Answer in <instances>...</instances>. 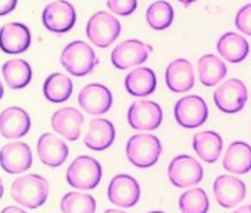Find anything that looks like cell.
<instances>
[{"instance_id": "obj_20", "label": "cell", "mask_w": 251, "mask_h": 213, "mask_svg": "<svg viewBox=\"0 0 251 213\" xmlns=\"http://www.w3.org/2000/svg\"><path fill=\"white\" fill-rule=\"evenodd\" d=\"M51 128L68 141H77L80 137L84 117L78 109L66 107L60 108L51 117Z\"/></svg>"}, {"instance_id": "obj_37", "label": "cell", "mask_w": 251, "mask_h": 213, "mask_svg": "<svg viewBox=\"0 0 251 213\" xmlns=\"http://www.w3.org/2000/svg\"><path fill=\"white\" fill-rule=\"evenodd\" d=\"M3 194H4V185H3V181L0 178V199L3 198Z\"/></svg>"}, {"instance_id": "obj_15", "label": "cell", "mask_w": 251, "mask_h": 213, "mask_svg": "<svg viewBox=\"0 0 251 213\" xmlns=\"http://www.w3.org/2000/svg\"><path fill=\"white\" fill-rule=\"evenodd\" d=\"M214 194L217 203L224 208L236 207L246 196L245 183L237 177L219 176L214 182Z\"/></svg>"}, {"instance_id": "obj_5", "label": "cell", "mask_w": 251, "mask_h": 213, "mask_svg": "<svg viewBox=\"0 0 251 213\" xmlns=\"http://www.w3.org/2000/svg\"><path fill=\"white\" fill-rule=\"evenodd\" d=\"M87 37L93 46L108 48L121 34L120 20L108 12H97L87 23Z\"/></svg>"}, {"instance_id": "obj_7", "label": "cell", "mask_w": 251, "mask_h": 213, "mask_svg": "<svg viewBox=\"0 0 251 213\" xmlns=\"http://www.w3.org/2000/svg\"><path fill=\"white\" fill-rule=\"evenodd\" d=\"M170 182L177 188L194 187L203 178V168L194 157L180 154L175 157L169 166Z\"/></svg>"}, {"instance_id": "obj_3", "label": "cell", "mask_w": 251, "mask_h": 213, "mask_svg": "<svg viewBox=\"0 0 251 213\" xmlns=\"http://www.w3.org/2000/svg\"><path fill=\"white\" fill-rule=\"evenodd\" d=\"M162 153L161 141L153 134L140 133L131 137L126 145V156L129 162L138 168L154 166Z\"/></svg>"}, {"instance_id": "obj_1", "label": "cell", "mask_w": 251, "mask_h": 213, "mask_svg": "<svg viewBox=\"0 0 251 213\" xmlns=\"http://www.w3.org/2000/svg\"><path fill=\"white\" fill-rule=\"evenodd\" d=\"M10 193L18 205L35 210L48 199L49 183L39 174H25L12 183Z\"/></svg>"}, {"instance_id": "obj_28", "label": "cell", "mask_w": 251, "mask_h": 213, "mask_svg": "<svg viewBox=\"0 0 251 213\" xmlns=\"http://www.w3.org/2000/svg\"><path fill=\"white\" fill-rule=\"evenodd\" d=\"M73 93V82L62 73L50 74L43 85V94L51 103H63L71 98Z\"/></svg>"}, {"instance_id": "obj_23", "label": "cell", "mask_w": 251, "mask_h": 213, "mask_svg": "<svg viewBox=\"0 0 251 213\" xmlns=\"http://www.w3.org/2000/svg\"><path fill=\"white\" fill-rule=\"evenodd\" d=\"M224 168L234 174H245L251 170V145L246 142L231 143L223 162Z\"/></svg>"}, {"instance_id": "obj_8", "label": "cell", "mask_w": 251, "mask_h": 213, "mask_svg": "<svg viewBox=\"0 0 251 213\" xmlns=\"http://www.w3.org/2000/svg\"><path fill=\"white\" fill-rule=\"evenodd\" d=\"M152 47L137 39H127L120 43L113 49L111 54V62L113 67L120 71H126L132 67L143 64L149 59Z\"/></svg>"}, {"instance_id": "obj_35", "label": "cell", "mask_w": 251, "mask_h": 213, "mask_svg": "<svg viewBox=\"0 0 251 213\" xmlns=\"http://www.w3.org/2000/svg\"><path fill=\"white\" fill-rule=\"evenodd\" d=\"M0 213H26V212L24 210H22V208L15 207V206H8V207L4 208Z\"/></svg>"}, {"instance_id": "obj_38", "label": "cell", "mask_w": 251, "mask_h": 213, "mask_svg": "<svg viewBox=\"0 0 251 213\" xmlns=\"http://www.w3.org/2000/svg\"><path fill=\"white\" fill-rule=\"evenodd\" d=\"M180 3L185 4V5H190V4L195 3V1H197V0H178Z\"/></svg>"}, {"instance_id": "obj_10", "label": "cell", "mask_w": 251, "mask_h": 213, "mask_svg": "<svg viewBox=\"0 0 251 213\" xmlns=\"http://www.w3.org/2000/svg\"><path fill=\"white\" fill-rule=\"evenodd\" d=\"M128 123L136 131H154L163 119V112L160 104L152 100H136L128 109Z\"/></svg>"}, {"instance_id": "obj_6", "label": "cell", "mask_w": 251, "mask_h": 213, "mask_svg": "<svg viewBox=\"0 0 251 213\" xmlns=\"http://www.w3.org/2000/svg\"><path fill=\"white\" fill-rule=\"evenodd\" d=\"M249 93L245 83L237 78H231L220 84L214 93V102L224 113L234 114L243 111L248 102Z\"/></svg>"}, {"instance_id": "obj_18", "label": "cell", "mask_w": 251, "mask_h": 213, "mask_svg": "<svg viewBox=\"0 0 251 213\" xmlns=\"http://www.w3.org/2000/svg\"><path fill=\"white\" fill-rule=\"evenodd\" d=\"M38 157L43 165L51 168L62 166L68 158V145L59 137L51 133H44L39 137L37 144Z\"/></svg>"}, {"instance_id": "obj_12", "label": "cell", "mask_w": 251, "mask_h": 213, "mask_svg": "<svg viewBox=\"0 0 251 213\" xmlns=\"http://www.w3.org/2000/svg\"><path fill=\"white\" fill-rule=\"evenodd\" d=\"M33 165L31 149L24 142H12L0 149V166L9 174H20Z\"/></svg>"}, {"instance_id": "obj_33", "label": "cell", "mask_w": 251, "mask_h": 213, "mask_svg": "<svg viewBox=\"0 0 251 213\" xmlns=\"http://www.w3.org/2000/svg\"><path fill=\"white\" fill-rule=\"evenodd\" d=\"M235 25L241 33L251 37V3L246 4L237 12Z\"/></svg>"}, {"instance_id": "obj_40", "label": "cell", "mask_w": 251, "mask_h": 213, "mask_svg": "<svg viewBox=\"0 0 251 213\" xmlns=\"http://www.w3.org/2000/svg\"><path fill=\"white\" fill-rule=\"evenodd\" d=\"M4 95V87H3V83H1V80H0V99L3 98Z\"/></svg>"}, {"instance_id": "obj_27", "label": "cell", "mask_w": 251, "mask_h": 213, "mask_svg": "<svg viewBox=\"0 0 251 213\" xmlns=\"http://www.w3.org/2000/svg\"><path fill=\"white\" fill-rule=\"evenodd\" d=\"M200 82L205 87L219 84L227 74V67L223 59L214 54H205L199 59L197 64Z\"/></svg>"}, {"instance_id": "obj_30", "label": "cell", "mask_w": 251, "mask_h": 213, "mask_svg": "<svg viewBox=\"0 0 251 213\" xmlns=\"http://www.w3.org/2000/svg\"><path fill=\"white\" fill-rule=\"evenodd\" d=\"M96 199L88 193L69 192L60 199L63 213H96Z\"/></svg>"}, {"instance_id": "obj_29", "label": "cell", "mask_w": 251, "mask_h": 213, "mask_svg": "<svg viewBox=\"0 0 251 213\" xmlns=\"http://www.w3.org/2000/svg\"><path fill=\"white\" fill-rule=\"evenodd\" d=\"M175 18L174 8L165 0H158L149 6L146 12V20L154 30H165L172 24Z\"/></svg>"}, {"instance_id": "obj_39", "label": "cell", "mask_w": 251, "mask_h": 213, "mask_svg": "<svg viewBox=\"0 0 251 213\" xmlns=\"http://www.w3.org/2000/svg\"><path fill=\"white\" fill-rule=\"evenodd\" d=\"M104 213H126L121 210H107Z\"/></svg>"}, {"instance_id": "obj_25", "label": "cell", "mask_w": 251, "mask_h": 213, "mask_svg": "<svg viewBox=\"0 0 251 213\" xmlns=\"http://www.w3.org/2000/svg\"><path fill=\"white\" fill-rule=\"evenodd\" d=\"M217 51L227 62L241 63L248 57L250 47L245 38L234 31H228L220 37L217 42Z\"/></svg>"}, {"instance_id": "obj_22", "label": "cell", "mask_w": 251, "mask_h": 213, "mask_svg": "<svg viewBox=\"0 0 251 213\" xmlns=\"http://www.w3.org/2000/svg\"><path fill=\"white\" fill-rule=\"evenodd\" d=\"M125 87L133 97H149L156 91L157 78L154 71L147 67H140L127 74Z\"/></svg>"}, {"instance_id": "obj_16", "label": "cell", "mask_w": 251, "mask_h": 213, "mask_svg": "<svg viewBox=\"0 0 251 213\" xmlns=\"http://www.w3.org/2000/svg\"><path fill=\"white\" fill-rule=\"evenodd\" d=\"M30 43V30L25 24L8 23L0 28V49L6 54L24 53Z\"/></svg>"}, {"instance_id": "obj_4", "label": "cell", "mask_w": 251, "mask_h": 213, "mask_svg": "<svg viewBox=\"0 0 251 213\" xmlns=\"http://www.w3.org/2000/svg\"><path fill=\"white\" fill-rule=\"evenodd\" d=\"M67 182L77 189H94L102 178V167L97 159L89 156H79L67 169Z\"/></svg>"}, {"instance_id": "obj_34", "label": "cell", "mask_w": 251, "mask_h": 213, "mask_svg": "<svg viewBox=\"0 0 251 213\" xmlns=\"http://www.w3.org/2000/svg\"><path fill=\"white\" fill-rule=\"evenodd\" d=\"M18 0H0V17L8 15L15 9Z\"/></svg>"}, {"instance_id": "obj_14", "label": "cell", "mask_w": 251, "mask_h": 213, "mask_svg": "<svg viewBox=\"0 0 251 213\" xmlns=\"http://www.w3.org/2000/svg\"><path fill=\"white\" fill-rule=\"evenodd\" d=\"M140 185L129 174H118L113 177L108 186L109 201L117 207H133L140 199Z\"/></svg>"}, {"instance_id": "obj_24", "label": "cell", "mask_w": 251, "mask_h": 213, "mask_svg": "<svg viewBox=\"0 0 251 213\" xmlns=\"http://www.w3.org/2000/svg\"><path fill=\"white\" fill-rule=\"evenodd\" d=\"M192 147L203 162L215 163L221 156L224 142L219 133L214 131H205L195 134Z\"/></svg>"}, {"instance_id": "obj_41", "label": "cell", "mask_w": 251, "mask_h": 213, "mask_svg": "<svg viewBox=\"0 0 251 213\" xmlns=\"http://www.w3.org/2000/svg\"><path fill=\"white\" fill-rule=\"evenodd\" d=\"M150 213H165V212H161V211H153V212H150Z\"/></svg>"}, {"instance_id": "obj_9", "label": "cell", "mask_w": 251, "mask_h": 213, "mask_svg": "<svg viewBox=\"0 0 251 213\" xmlns=\"http://www.w3.org/2000/svg\"><path fill=\"white\" fill-rule=\"evenodd\" d=\"M77 14L75 6L67 0H55L44 8L42 22L46 29L51 33H67L75 24Z\"/></svg>"}, {"instance_id": "obj_26", "label": "cell", "mask_w": 251, "mask_h": 213, "mask_svg": "<svg viewBox=\"0 0 251 213\" xmlns=\"http://www.w3.org/2000/svg\"><path fill=\"white\" fill-rule=\"evenodd\" d=\"M1 73H3V78L6 85L14 91L28 87L33 78V71H31L30 64L26 60L19 59V58L10 59L4 63L1 67Z\"/></svg>"}, {"instance_id": "obj_21", "label": "cell", "mask_w": 251, "mask_h": 213, "mask_svg": "<svg viewBox=\"0 0 251 213\" xmlns=\"http://www.w3.org/2000/svg\"><path fill=\"white\" fill-rule=\"evenodd\" d=\"M116 138V129L111 120L94 118L89 122L88 131L84 136V144L93 151H104L111 147Z\"/></svg>"}, {"instance_id": "obj_36", "label": "cell", "mask_w": 251, "mask_h": 213, "mask_svg": "<svg viewBox=\"0 0 251 213\" xmlns=\"http://www.w3.org/2000/svg\"><path fill=\"white\" fill-rule=\"evenodd\" d=\"M234 213H251V205H245L243 207H239Z\"/></svg>"}, {"instance_id": "obj_11", "label": "cell", "mask_w": 251, "mask_h": 213, "mask_svg": "<svg viewBox=\"0 0 251 213\" xmlns=\"http://www.w3.org/2000/svg\"><path fill=\"white\" fill-rule=\"evenodd\" d=\"M207 117V104L199 95H187L181 98L175 105L176 122L186 129L200 127L206 122Z\"/></svg>"}, {"instance_id": "obj_2", "label": "cell", "mask_w": 251, "mask_h": 213, "mask_svg": "<svg viewBox=\"0 0 251 213\" xmlns=\"http://www.w3.org/2000/svg\"><path fill=\"white\" fill-rule=\"evenodd\" d=\"M60 63L73 77H86L98 64L93 48L82 40L69 43L60 54Z\"/></svg>"}, {"instance_id": "obj_32", "label": "cell", "mask_w": 251, "mask_h": 213, "mask_svg": "<svg viewBox=\"0 0 251 213\" xmlns=\"http://www.w3.org/2000/svg\"><path fill=\"white\" fill-rule=\"evenodd\" d=\"M107 6L114 14L128 17L137 9V0H107Z\"/></svg>"}, {"instance_id": "obj_19", "label": "cell", "mask_w": 251, "mask_h": 213, "mask_svg": "<svg viewBox=\"0 0 251 213\" xmlns=\"http://www.w3.org/2000/svg\"><path fill=\"white\" fill-rule=\"evenodd\" d=\"M166 84L175 93H185L195 85L194 67L187 59L178 58L166 69Z\"/></svg>"}, {"instance_id": "obj_17", "label": "cell", "mask_w": 251, "mask_h": 213, "mask_svg": "<svg viewBox=\"0 0 251 213\" xmlns=\"http://www.w3.org/2000/svg\"><path fill=\"white\" fill-rule=\"evenodd\" d=\"M29 114L20 107H9L0 113V134L5 140H18L30 131Z\"/></svg>"}, {"instance_id": "obj_13", "label": "cell", "mask_w": 251, "mask_h": 213, "mask_svg": "<svg viewBox=\"0 0 251 213\" xmlns=\"http://www.w3.org/2000/svg\"><path fill=\"white\" fill-rule=\"evenodd\" d=\"M78 103L86 113L91 116H100L111 109L113 95L106 85L92 83L79 92Z\"/></svg>"}, {"instance_id": "obj_31", "label": "cell", "mask_w": 251, "mask_h": 213, "mask_svg": "<svg viewBox=\"0 0 251 213\" xmlns=\"http://www.w3.org/2000/svg\"><path fill=\"white\" fill-rule=\"evenodd\" d=\"M178 206L181 213H207L210 202L202 188H192L181 194Z\"/></svg>"}]
</instances>
